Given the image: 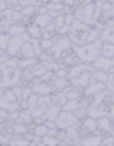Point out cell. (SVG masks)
<instances>
[{"label": "cell", "instance_id": "obj_1", "mask_svg": "<svg viewBox=\"0 0 114 146\" xmlns=\"http://www.w3.org/2000/svg\"><path fill=\"white\" fill-rule=\"evenodd\" d=\"M103 40L98 39L93 43H85V45H72V52L77 55L82 63H93L98 56L101 55Z\"/></svg>", "mask_w": 114, "mask_h": 146}, {"label": "cell", "instance_id": "obj_2", "mask_svg": "<svg viewBox=\"0 0 114 146\" xmlns=\"http://www.w3.org/2000/svg\"><path fill=\"white\" fill-rule=\"evenodd\" d=\"M95 10H97V7H95V3H85L82 5L80 8H77L76 11H74V16L77 18V19H80L82 23H85V24H95L97 23V15H95Z\"/></svg>", "mask_w": 114, "mask_h": 146}, {"label": "cell", "instance_id": "obj_3", "mask_svg": "<svg viewBox=\"0 0 114 146\" xmlns=\"http://www.w3.org/2000/svg\"><path fill=\"white\" fill-rule=\"evenodd\" d=\"M31 40V35L27 32L24 34H19V35H10V42H8V48H7V52H8L10 56H15L18 53L21 52V47L24 45L26 42H29Z\"/></svg>", "mask_w": 114, "mask_h": 146}, {"label": "cell", "instance_id": "obj_4", "mask_svg": "<svg viewBox=\"0 0 114 146\" xmlns=\"http://www.w3.org/2000/svg\"><path fill=\"white\" fill-rule=\"evenodd\" d=\"M69 48H72V40L68 37H59V39H55V43H53V48H51V52H53V56H55L56 60H63L66 52H69Z\"/></svg>", "mask_w": 114, "mask_h": 146}, {"label": "cell", "instance_id": "obj_5", "mask_svg": "<svg viewBox=\"0 0 114 146\" xmlns=\"http://www.w3.org/2000/svg\"><path fill=\"white\" fill-rule=\"evenodd\" d=\"M55 122H56V127H58L59 130L61 129H69V127H72V125L77 124V116L71 111L61 109V112L58 114V117H56Z\"/></svg>", "mask_w": 114, "mask_h": 146}, {"label": "cell", "instance_id": "obj_6", "mask_svg": "<svg viewBox=\"0 0 114 146\" xmlns=\"http://www.w3.org/2000/svg\"><path fill=\"white\" fill-rule=\"evenodd\" d=\"M51 103V100L48 98V95H43V96H40L37 101V104H35L32 109H29L31 114H32V117H40L45 114V111L48 109V106H50Z\"/></svg>", "mask_w": 114, "mask_h": 146}, {"label": "cell", "instance_id": "obj_7", "mask_svg": "<svg viewBox=\"0 0 114 146\" xmlns=\"http://www.w3.org/2000/svg\"><path fill=\"white\" fill-rule=\"evenodd\" d=\"M113 64H114L113 58H106V56H103V55H100L97 60L92 63L93 69H98V71H106V72L113 68Z\"/></svg>", "mask_w": 114, "mask_h": 146}, {"label": "cell", "instance_id": "obj_8", "mask_svg": "<svg viewBox=\"0 0 114 146\" xmlns=\"http://www.w3.org/2000/svg\"><path fill=\"white\" fill-rule=\"evenodd\" d=\"M32 92L37 95H51V92H55L53 84H47L43 80H39L32 85Z\"/></svg>", "mask_w": 114, "mask_h": 146}, {"label": "cell", "instance_id": "obj_9", "mask_svg": "<svg viewBox=\"0 0 114 146\" xmlns=\"http://www.w3.org/2000/svg\"><path fill=\"white\" fill-rule=\"evenodd\" d=\"M106 90V84H103V82H98V80H90V84L87 87H85V95L87 96H95L97 93H100V92H105Z\"/></svg>", "mask_w": 114, "mask_h": 146}, {"label": "cell", "instance_id": "obj_10", "mask_svg": "<svg viewBox=\"0 0 114 146\" xmlns=\"http://www.w3.org/2000/svg\"><path fill=\"white\" fill-rule=\"evenodd\" d=\"M90 80H92V71H85V72H82L80 76H77L76 79H72V80H69V82H71L76 88H82V87L89 85Z\"/></svg>", "mask_w": 114, "mask_h": 146}, {"label": "cell", "instance_id": "obj_11", "mask_svg": "<svg viewBox=\"0 0 114 146\" xmlns=\"http://www.w3.org/2000/svg\"><path fill=\"white\" fill-rule=\"evenodd\" d=\"M61 109H63V108L59 106V104H50L42 117L45 120H56V117H58V114L61 112Z\"/></svg>", "mask_w": 114, "mask_h": 146}, {"label": "cell", "instance_id": "obj_12", "mask_svg": "<svg viewBox=\"0 0 114 146\" xmlns=\"http://www.w3.org/2000/svg\"><path fill=\"white\" fill-rule=\"evenodd\" d=\"M34 23L37 24L39 27L45 29L50 23H53V18H51V15L47 11V13H43V15H37V16H35V19H34Z\"/></svg>", "mask_w": 114, "mask_h": 146}, {"label": "cell", "instance_id": "obj_13", "mask_svg": "<svg viewBox=\"0 0 114 146\" xmlns=\"http://www.w3.org/2000/svg\"><path fill=\"white\" fill-rule=\"evenodd\" d=\"M21 56L23 58H37V53H35V50H34V47H32V43H31V40L29 42H26L24 45L21 47Z\"/></svg>", "mask_w": 114, "mask_h": 146}, {"label": "cell", "instance_id": "obj_14", "mask_svg": "<svg viewBox=\"0 0 114 146\" xmlns=\"http://www.w3.org/2000/svg\"><path fill=\"white\" fill-rule=\"evenodd\" d=\"M100 39L103 42H109V43H114V26H108L101 31V35Z\"/></svg>", "mask_w": 114, "mask_h": 146}, {"label": "cell", "instance_id": "obj_15", "mask_svg": "<svg viewBox=\"0 0 114 146\" xmlns=\"http://www.w3.org/2000/svg\"><path fill=\"white\" fill-rule=\"evenodd\" d=\"M101 140L103 138L100 135H95V137H87L84 140H80L79 145H84V146H97V145H101Z\"/></svg>", "mask_w": 114, "mask_h": 146}, {"label": "cell", "instance_id": "obj_16", "mask_svg": "<svg viewBox=\"0 0 114 146\" xmlns=\"http://www.w3.org/2000/svg\"><path fill=\"white\" fill-rule=\"evenodd\" d=\"M101 53H103V56H106V58H113V60H114V43L103 42Z\"/></svg>", "mask_w": 114, "mask_h": 146}, {"label": "cell", "instance_id": "obj_17", "mask_svg": "<svg viewBox=\"0 0 114 146\" xmlns=\"http://www.w3.org/2000/svg\"><path fill=\"white\" fill-rule=\"evenodd\" d=\"M92 79H93V80H98V82L106 84V82H108V79H109V76H108V72H106V71H98V69H95V71L92 72Z\"/></svg>", "mask_w": 114, "mask_h": 146}, {"label": "cell", "instance_id": "obj_18", "mask_svg": "<svg viewBox=\"0 0 114 146\" xmlns=\"http://www.w3.org/2000/svg\"><path fill=\"white\" fill-rule=\"evenodd\" d=\"M26 32L31 35V37H37V39H40L42 37V27H39L37 24H29L27 26V29H26Z\"/></svg>", "mask_w": 114, "mask_h": 146}, {"label": "cell", "instance_id": "obj_19", "mask_svg": "<svg viewBox=\"0 0 114 146\" xmlns=\"http://www.w3.org/2000/svg\"><path fill=\"white\" fill-rule=\"evenodd\" d=\"M69 84V79L66 77H55L53 79V87H55V90H63L66 88Z\"/></svg>", "mask_w": 114, "mask_h": 146}, {"label": "cell", "instance_id": "obj_20", "mask_svg": "<svg viewBox=\"0 0 114 146\" xmlns=\"http://www.w3.org/2000/svg\"><path fill=\"white\" fill-rule=\"evenodd\" d=\"M24 32H26V27L23 26V24H18V23H15V24H11V26L8 27L10 35H19V34H24Z\"/></svg>", "mask_w": 114, "mask_h": 146}, {"label": "cell", "instance_id": "obj_21", "mask_svg": "<svg viewBox=\"0 0 114 146\" xmlns=\"http://www.w3.org/2000/svg\"><path fill=\"white\" fill-rule=\"evenodd\" d=\"M79 106H80L79 100H68V101L63 104V109H64V111L74 112V111H77V109H79Z\"/></svg>", "mask_w": 114, "mask_h": 146}, {"label": "cell", "instance_id": "obj_22", "mask_svg": "<svg viewBox=\"0 0 114 146\" xmlns=\"http://www.w3.org/2000/svg\"><path fill=\"white\" fill-rule=\"evenodd\" d=\"M84 127L87 130H89V132H93V130H97L98 129V120L95 119V117H87V119L84 120Z\"/></svg>", "mask_w": 114, "mask_h": 146}, {"label": "cell", "instance_id": "obj_23", "mask_svg": "<svg viewBox=\"0 0 114 146\" xmlns=\"http://www.w3.org/2000/svg\"><path fill=\"white\" fill-rule=\"evenodd\" d=\"M47 71H48V69L45 68L43 63H40V64H34V68H32V76H35V77H42Z\"/></svg>", "mask_w": 114, "mask_h": 146}, {"label": "cell", "instance_id": "obj_24", "mask_svg": "<svg viewBox=\"0 0 114 146\" xmlns=\"http://www.w3.org/2000/svg\"><path fill=\"white\" fill-rule=\"evenodd\" d=\"M42 145H48V146H56V145H61L58 141V138L55 135H45L42 137Z\"/></svg>", "mask_w": 114, "mask_h": 146}, {"label": "cell", "instance_id": "obj_25", "mask_svg": "<svg viewBox=\"0 0 114 146\" xmlns=\"http://www.w3.org/2000/svg\"><path fill=\"white\" fill-rule=\"evenodd\" d=\"M47 133H48V127L47 124H37L34 129V135L35 137H45Z\"/></svg>", "mask_w": 114, "mask_h": 146}, {"label": "cell", "instance_id": "obj_26", "mask_svg": "<svg viewBox=\"0 0 114 146\" xmlns=\"http://www.w3.org/2000/svg\"><path fill=\"white\" fill-rule=\"evenodd\" d=\"M37 63V58H23L21 61H18V68H27Z\"/></svg>", "mask_w": 114, "mask_h": 146}, {"label": "cell", "instance_id": "obj_27", "mask_svg": "<svg viewBox=\"0 0 114 146\" xmlns=\"http://www.w3.org/2000/svg\"><path fill=\"white\" fill-rule=\"evenodd\" d=\"M19 120H21L23 124H27V122H31V120H32V114H31L29 108H27V111L19 112Z\"/></svg>", "mask_w": 114, "mask_h": 146}, {"label": "cell", "instance_id": "obj_28", "mask_svg": "<svg viewBox=\"0 0 114 146\" xmlns=\"http://www.w3.org/2000/svg\"><path fill=\"white\" fill-rule=\"evenodd\" d=\"M11 132H15V133H18V135H24L26 132H27V127H26V124H16V125H13V130Z\"/></svg>", "mask_w": 114, "mask_h": 146}, {"label": "cell", "instance_id": "obj_29", "mask_svg": "<svg viewBox=\"0 0 114 146\" xmlns=\"http://www.w3.org/2000/svg\"><path fill=\"white\" fill-rule=\"evenodd\" d=\"M8 42H10V34H0V48L2 50L8 48Z\"/></svg>", "mask_w": 114, "mask_h": 146}, {"label": "cell", "instance_id": "obj_30", "mask_svg": "<svg viewBox=\"0 0 114 146\" xmlns=\"http://www.w3.org/2000/svg\"><path fill=\"white\" fill-rule=\"evenodd\" d=\"M53 43H55V39H40V47H42L43 50L53 48Z\"/></svg>", "mask_w": 114, "mask_h": 146}, {"label": "cell", "instance_id": "obj_31", "mask_svg": "<svg viewBox=\"0 0 114 146\" xmlns=\"http://www.w3.org/2000/svg\"><path fill=\"white\" fill-rule=\"evenodd\" d=\"M61 26H64V13L59 15V16H56V18H53V27L58 31Z\"/></svg>", "mask_w": 114, "mask_h": 146}, {"label": "cell", "instance_id": "obj_32", "mask_svg": "<svg viewBox=\"0 0 114 146\" xmlns=\"http://www.w3.org/2000/svg\"><path fill=\"white\" fill-rule=\"evenodd\" d=\"M10 145H13V146H26V145H31V141L29 140H26V138H16V140H13L11 138Z\"/></svg>", "mask_w": 114, "mask_h": 146}, {"label": "cell", "instance_id": "obj_33", "mask_svg": "<svg viewBox=\"0 0 114 146\" xmlns=\"http://www.w3.org/2000/svg\"><path fill=\"white\" fill-rule=\"evenodd\" d=\"M35 11H37V7H26V8H23L21 15H23L24 18H29V16H32Z\"/></svg>", "mask_w": 114, "mask_h": 146}, {"label": "cell", "instance_id": "obj_34", "mask_svg": "<svg viewBox=\"0 0 114 146\" xmlns=\"http://www.w3.org/2000/svg\"><path fill=\"white\" fill-rule=\"evenodd\" d=\"M39 0H19V5H21L23 8H26V7H39Z\"/></svg>", "mask_w": 114, "mask_h": 146}, {"label": "cell", "instance_id": "obj_35", "mask_svg": "<svg viewBox=\"0 0 114 146\" xmlns=\"http://www.w3.org/2000/svg\"><path fill=\"white\" fill-rule=\"evenodd\" d=\"M66 98L68 100H79V92L77 90H68V88H66Z\"/></svg>", "mask_w": 114, "mask_h": 146}, {"label": "cell", "instance_id": "obj_36", "mask_svg": "<svg viewBox=\"0 0 114 146\" xmlns=\"http://www.w3.org/2000/svg\"><path fill=\"white\" fill-rule=\"evenodd\" d=\"M74 19H76L74 13H66L64 15V24H66V26H71L72 23H74Z\"/></svg>", "mask_w": 114, "mask_h": 146}, {"label": "cell", "instance_id": "obj_37", "mask_svg": "<svg viewBox=\"0 0 114 146\" xmlns=\"http://www.w3.org/2000/svg\"><path fill=\"white\" fill-rule=\"evenodd\" d=\"M3 98L10 100V101H16V100H18V96L15 95V92H13V90H7V92L3 93Z\"/></svg>", "mask_w": 114, "mask_h": 146}, {"label": "cell", "instance_id": "obj_38", "mask_svg": "<svg viewBox=\"0 0 114 146\" xmlns=\"http://www.w3.org/2000/svg\"><path fill=\"white\" fill-rule=\"evenodd\" d=\"M106 90H108V92H114V76L108 79V82H106Z\"/></svg>", "mask_w": 114, "mask_h": 146}, {"label": "cell", "instance_id": "obj_39", "mask_svg": "<svg viewBox=\"0 0 114 146\" xmlns=\"http://www.w3.org/2000/svg\"><path fill=\"white\" fill-rule=\"evenodd\" d=\"M32 93H34V92H32V88H24V90H23L21 98L24 100V101H27V98H29V96H31Z\"/></svg>", "mask_w": 114, "mask_h": 146}, {"label": "cell", "instance_id": "obj_40", "mask_svg": "<svg viewBox=\"0 0 114 146\" xmlns=\"http://www.w3.org/2000/svg\"><path fill=\"white\" fill-rule=\"evenodd\" d=\"M69 31H71V26H66V24H64V26H61L58 29V34L59 35H66V34H69Z\"/></svg>", "mask_w": 114, "mask_h": 146}, {"label": "cell", "instance_id": "obj_41", "mask_svg": "<svg viewBox=\"0 0 114 146\" xmlns=\"http://www.w3.org/2000/svg\"><path fill=\"white\" fill-rule=\"evenodd\" d=\"M56 77H68V71L58 68V69H56Z\"/></svg>", "mask_w": 114, "mask_h": 146}, {"label": "cell", "instance_id": "obj_42", "mask_svg": "<svg viewBox=\"0 0 114 146\" xmlns=\"http://www.w3.org/2000/svg\"><path fill=\"white\" fill-rule=\"evenodd\" d=\"M11 141V135H2L0 137V143H10Z\"/></svg>", "mask_w": 114, "mask_h": 146}, {"label": "cell", "instance_id": "obj_43", "mask_svg": "<svg viewBox=\"0 0 114 146\" xmlns=\"http://www.w3.org/2000/svg\"><path fill=\"white\" fill-rule=\"evenodd\" d=\"M11 90L15 92V95H16L18 98H21V95H23V90H21V88H18V87L15 85V87H13V88H11Z\"/></svg>", "mask_w": 114, "mask_h": 146}, {"label": "cell", "instance_id": "obj_44", "mask_svg": "<svg viewBox=\"0 0 114 146\" xmlns=\"http://www.w3.org/2000/svg\"><path fill=\"white\" fill-rule=\"evenodd\" d=\"M7 117H8V111L0 108V119H7Z\"/></svg>", "mask_w": 114, "mask_h": 146}, {"label": "cell", "instance_id": "obj_45", "mask_svg": "<svg viewBox=\"0 0 114 146\" xmlns=\"http://www.w3.org/2000/svg\"><path fill=\"white\" fill-rule=\"evenodd\" d=\"M7 7H8V3H7V2H3V0H0V11H5V10H7Z\"/></svg>", "mask_w": 114, "mask_h": 146}, {"label": "cell", "instance_id": "obj_46", "mask_svg": "<svg viewBox=\"0 0 114 146\" xmlns=\"http://www.w3.org/2000/svg\"><path fill=\"white\" fill-rule=\"evenodd\" d=\"M76 3H77V0H64V5H68V7H72Z\"/></svg>", "mask_w": 114, "mask_h": 146}, {"label": "cell", "instance_id": "obj_47", "mask_svg": "<svg viewBox=\"0 0 114 146\" xmlns=\"http://www.w3.org/2000/svg\"><path fill=\"white\" fill-rule=\"evenodd\" d=\"M7 60H8V55H5V53H2V55H0V64H2V63H5Z\"/></svg>", "mask_w": 114, "mask_h": 146}, {"label": "cell", "instance_id": "obj_48", "mask_svg": "<svg viewBox=\"0 0 114 146\" xmlns=\"http://www.w3.org/2000/svg\"><path fill=\"white\" fill-rule=\"evenodd\" d=\"M3 2H7L8 5H18L19 3V0H3Z\"/></svg>", "mask_w": 114, "mask_h": 146}, {"label": "cell", "instance_id": "obj_49", "mask_svg": "<svg viewBox=\"0 0 114 146\" xmlns=\"http://www.w3.org/2000/svg\"><path fill=\"white\" fill-rule=\"evenodd\" d=\"M79 2H82V3H92V2H93V0H79Z\"/></svg>", "mask_w": 114, "mask_h": 146}, {"label": "cell", "instance_id": "obj_50", "mask_svg": "<svg viewBox=\"0 0 114 146\" xmlns=\"http://www.w3.org/2000/svg\"><path fill=\"white\" fill-rule=\"evenodd\" d=\"M111 135H114V119H113V130H111Z\"/></svg>", "mask_w": 114, "mask_h": 146}, {"label": "cell", "instance_id": "obj_51", "mask_svg": "<svg viewBox=\"0 0 114 146\" xmlns=\"http://www.w3.org/2000/svg\"><path fill=\"white\" fill-rule=\"evenodd\" d=\"M3 93H5V92L2 90V88H0V98H2V96H3Z\"/></svg>", "mask_w": 114, "mask_h": 146}, {"label": "cell", "instance_id": "obj_52", "mask_svg": "<svg viewBox=\"0 0 114 146\" xmlns=\"http://www.w3.org/2000/svg\"><path fill=\"white\" fill-rule=\"evenodd\" d=\"M103 2H108V3H114V0H103Z\"/></svg>", "mask_w": 114, "mask_h": 146}, {"label": "cell", "instance_id": "obj_53", "mask_svg": "<svg viewBox=\"0 0 114 146\" xmlns=\"http://www.w3.org/2000/svg\"><path fill=\"white\" fill-rule=\"evenodd\" d=\"M2 53H3V50H2V48H0V55H2Z\"/></svg>", "mask_w": 114, "mask_h": 146}]
</instances>
